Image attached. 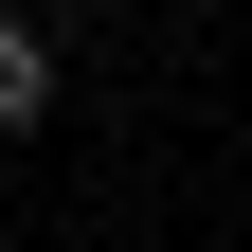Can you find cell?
Listing matches in <instances>:
<instances>
[{
	"instance_id": "obj_2",
	"label": "cell",
	"mask_w": 252,
	"mask_h": 252,
	"mask_svg": "<svg viewBox=\"0 0 252 252\" xmlns=\"http://www.w3.org/2000/svg\"><path fill=\"white\" fill-rule=\"evenodd\" d=\"M36 18H90V0H36Z\"/></svg>"
},
{
	"instance_id": "obj_1",
	"label": "cell",
	"mask_w": 252,
	"mask_h": 252,
	"mask_svg": "<svg viewBox=\"0 0 252 252\" xmlns=\"http://www.w3.org/2000/svg\"><path fill=\"white\" fill-rule=\"evenodd\" d=\"M54 108V18H0V144Z\"/></svg>"
}]
</instances>
